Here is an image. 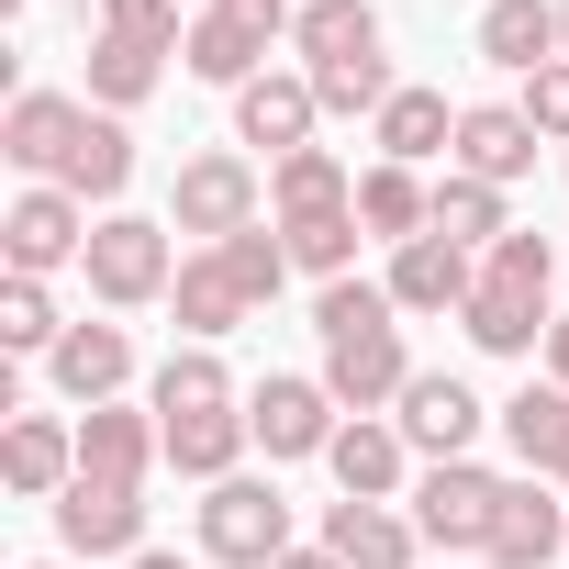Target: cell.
Segmentation results:
<instances>
[{
	"label": "cell",
	"instance_id": "cell-1",
	"mask_svg": "<svg viewBox=\"0 0 569 569\" xmlns=\"http://www.w3.org/2000/svg\"><path fill=\"white\" fill-rule=\"evenodd\" d=\"M547 279H558V246L525 234V223L480 257V291H469V313H458L480 358H536V347H547V325H558V313H547Z\"/></svg>",
	"mask_w": 569,
	"mask_h": 569
},
{
	"label": "cell",
	"instance_id": "cell-2",
	"mask_svg": "<svg viewBox=\"0 0 569 569\" xmlns=\"http://www.w3.org/2000/svg\"><path fill=\"white\" fill-rule=\"evenodd\" d=\"M79 268H90V302H101V313H146V302H168V279H179L168 223H146V212H101Z\"/></svg>",
	"mask_w": 569,
	"mask_h": 569
},
{
	"label": "cell",
	"instance_id": "cell-3",
	"mask_svg": "<svg viewBox=\"0 0 569 569\" xmlns=\"http://www.w3.org/2000/svg\"><path fill=\"white\" fill-rule=\"evenodd\" d=\"M201 558H223V569H279L291 558V502H279V480H212L201 491Z\"/></svg>",
	"mask_w": 569,
	"mask_h": 569
},
{
	"label": "cell",
	"instance_id": "cell-4",
	"mask_svg": "<svg viewBox=\"0 0 569 569\" xmlns=\"http://www.w3.org/2000/svg\"><path fill=\"white\" fill-rule=\"evenodd\" d=\"M246 223H257V168H246V157H223V146H212V157H190V168L168 179V234L234 246Z\"/></svg>",
	"mask_w": 569,
	"mask_h": 569
},
{
	"label": "cell",
	"instance_id": "cell-5",
	"mask_svg": "<svg viewBox=\"0 0 569 569\" xmlns=\"http://www.w3.org/2000/svg\"><path fill=\"white\" fill-rule=\"evenodd\" d=\"M502 491H513V480H491L480 458H436V469L413 480V525H425V547H491Z\"/></svg>",
	"mask_w": 569,
	"mask_h": 569
},
{
	"label": "cell",
	"instance_id": "cell-6",
	"mask_svg": "<svg viewBox=\"0 0 569 569\" xmlns=\"http://www.w3.org/2000/svg\"><path fill=\"white\" fill-rule=\"evenodd\" d=\"M0 246H12V279H57L68 257H90V201L57 190V179H34L12 212H0Z\"/></svg>",
	"mask_w": 569,
	"mask_h": 569
},
{
	"label": "cell",
	"instance_id": "cell-7",
	"mask_svg": "<svg viewBox=\"0 0 569 569\" xmlns=\"http://www.w3.org/2000/svg\"><path fill=\"white\" fill-rule=\"evenodd\" d=\"M246 425H257V447H268V458H325L347 413H336V391H325V380H302V369H268V380L246 391Z\"/></svg>",
	"mask_w": 569,
	"mask_h": 569
},
{
	"label": "cell",
	"instance_id": "cell-8",
	"mask_svg": "<svg viewBox=\"0 0 569 569\" xmlns=\"http://www.w3.org/2000/svg\"><path fill=\"white\" fill-rule=\"evenodd\" d=\"M57 547H68V558H134V547H146V491L79 469V480L57 491Z\"/></svg>",
	"mask_w": 569,
	"mask_h": 569
},
{
	"label": "cell",
	"instance_id": "cell-9",
	"mask_svg": "<svg viewBox=\"0 0 569 569\" xmlns=\"http://www.w3.org/2000/svg\"><path fill=\"white\" fill-rule=\"evenodd\" d=\"M79 134H90V101L79 90H12V112H0V157L34 168V179H68Z\"/></svg>",
	"mask_w": 569,
	"mask_h": 569
},
{
	"label": "cell",
	"instance_id": "cell-10",
	"mask_svg": "<svg viewBox=\"0 0 569 569\" xmlns=\"http://www.w3.org/2000/svg\"><path fill=\"white\" fill-rule=\"evenodd\" d=\"M313 123H325V101H313L302 68H268V79L234 90V146H268V168H279V157H302Z\"/></svg>",
	"mask_w": 569,
	"mask_h": 569
},
{
	"label": "cell",
	"instance_id": "cell-11",
	"mask_svg": "<svg viewBox=\"0 0 569 569\" xmlns=\"http://www.w3.org/2000/svg\"><path fill=\"white\" fill-rule=\"evenodd\" d=\"M325 391H336V413H391V402L413 391L402 325H380V336H336V347H325Z\"/></svg>",
	"mask_w": 569,
	"mask_h": 569
},
{
	"label": "cell",
	"instance_id": "cell-12",
	"mask_svg": "<svg viewBox=\"0 0 569 569\" xmlns=\"http://www.w3.org/2000/svg\"><path fill=\"white\" fill-rule=\"evenodd\" d=\"M391 313H469V291H480V257L469 246H447V234H413V246H391Z\"/></svg>",
	"mask_w": 569,
	"mask_h": 569
},
{
	"label": "cell",
	"instance_id": "cell-13",
	"mask_svg": "<svg viewBox=\"0 0 569 569\" xmlns=\"http://www.w3.org/2000/svg\"><path fill=\"white\" fill-rule=\"evenodd\" d=\"M325 469H336V491H347V502H391V491H402V469H413V436H402L391 413H347V425H336V447H325Z\"/></svg>",
	"mask_w": 569,
	"mask_h": 569
},
{
	"label": "cell",
	"instance_id": "cell-14",
	"mask_svg": "<svg viewBox=\"0 0 569 569\" xmlns=\"http://www.w3.org/2000/svg\"><path fill=\"white\" fill-rule=\"evenodd\" d=\"M491 569H547V558H569V502H558V480H513L502 491V525H491V547H480Z\"/></svg>",
	"mask_w": 569,
	"mask_h": 569
},
{
	"label": "cell",
	"instance_id": "cell-15",
	"mask_svg": "<svg viewBox=\"0 0 569 569\" xmlns=\"http://www.w3.org/2000/svg\"><path fill=\"white\" fill-rule=\"evenodd\" d=\"M291 57H302V79L380 68V12H369V0H302V23H291Z\"/></svg>",
	"mask_w": 569,
	"mask_h": 569
},
{
	"label": "cell",
	"instance_id": "cell-16",
	"mask_svg": "<svg viewBox=\"0 0 569 569\" xmlns=\"http://www.w3.org/2000/svg\"><path fill=\"white\" fill-rule=\"evenodd\" d=\"M536 146H547V134H536L513 101H469V112H458V157H447V168H458V179H491V190H513V179L536 168Z\"/></svg>",
	"mask_w": 569,
	"mask_h": 569
},
{
	"label": "cell",
	"instance_id": "cell-17",
	"mask_svg": "<svg viewBox=\"0 0 569 569\" xmlns=\"http://www.w3.org/2000/svg\"><path fill=\"white\" fill-rule=\"evenodd\" d=\"M391 425H402L425 458H469V436H480L491 413H480V391H469V380H447V369H413V391L391 402Z\"/></svg>",
	"mask_w": 569,
	"mask_h": 569
},
{
	"label": "cell",
	"instance_id": "cell-18",
	"mask_svg": "<svg viewBox=\"0 0 569 569\" xmlns=\"http://www.w3.org/2000/svg\"><path fill=\"white\" fill-rule=\"evenodd\" d=\"M168 313H179V336H190V347H212V336H234L257 302H246V279L223 268V246H190V257H179V279H168Z\"/></svg>",
	"mask_w": 569,
	"mask_h": 569
},
{
	"label": "cell",
	"instance_id": "cell-19",
	"mask_svg": "<svg viewBox=\"0 0 569 569\" xmlns=\"http://www.w3.org/2000/svg\"><path fill=\"white\" fill-rule=\"evenodd\" d=\"M179 68H190V79H212V90H246V79H268V34H257L246 12H223V0H201Z\"/></svg>",
	"mask_w": 569,
	"mask_h": 569
},
{
	"label": "cell",
	"instance_id": "cell-20",
	"mask_svg": "<svg viewBox=\"0 0 569 569\" xmlns=\"http://www.w3.org/2000/svg\"><path fill=\"white\" fill-rule=\"evenodd\" d=\"M46 380H57L68 402H90V413H101V402L134 380V336H123V325H68V336H57V358H46Z\"/></svg>",
	"mask_w": 569,
	"mask_h": 569
},
{
	"label": "cell",
	"instance_id": "cell-21",
	"mask_svg": "<svg viewBox=\"0 0 569 569\" xmlns=\"http://www.w3.org/2000/svg\"><path fill=\"white\" fill-rule=\"evenodd\" d=\"M0 480H12L23 502H57V491L79 480V425H57V413H23L12 436H0Z\"/></svg>",
	"mask_w": 569,
	"mask_h": 569
},
{
	"label": "cell",
	"instance_id": "cell-22",
	"mask_svg": "<svg viewBox=\"0 0 569 569\" xmlns=\"http://www.w3.org/2000/svg\"><path fill=\"white\" fill-rule=\"evenodd\" d=\"M157 436H168V469H179V480H201V491H212V480H234V458L257 447L246 402H223V413H168Z\"/></svg>",
	"mask_w": 569,
	"mask_h": 569
},
{
	"label": "cell",
	"instance_id": "cell-23",
	"mask_svg": "<svg viewBox=\"0 0 569 569\" xmlns=\"http://www.w3.org/2000/svg\"><path fill=\"white\" fill-rule=\"evenodd\" d=\"M157 458H168L157 413H123V402L79 413V469H90V480H134V491H146V469H157Z\"/></svg>",
	"mask_w": 569,
	"mask_h": 569
},
{
	"label": "cell",
	"instance_id": "cell-24",
	"mask_svg": "<svg viewBox=\"0 0 569 569\" xmlns=\"http://www.w3.org/2000/svg\"><path fill=\"white\" fill-rule=\"evenodd\" d=\"M325 547H336L347 569H413L425 525H413V513H391V502H325Z\"/></svg>",
	"mask_w": 569,
	"mask_h": 569
},
{
	"label": "cell",
	"instance_id": "cell-25",
	"mask_svg": "<svg viewBox=\"0 0 569 569\" xmlns=\"http://www.w3.org/2000/svg\"><path fill=\"white\" fill-rule=\"evenodd\" d=\"M268 212L279 223H325V212H358V179L336 146H302V157H279L268 168Z\"/></svg>",
	"mask_w": 569,
	"mask_h": 569
},
{
	"label": "cell",
	"instance_id": "cell-26",
	"mask_svg": "<svg viewBox=\"0 0 569 569\" xmlns=\"http://www.w3.org/2000/svg\"><path fill=\"white\" fill-rule=\"evenodd\" d=\"M358 234H380V246H413V234H436V179H413V168H358Z\"/></svg>",
	"mask_w": 569,
	"mask_h": 569
},
{
	"label": "cell",
	"instance_id": "cell-27",
	"mask_svg": "<svg viewBox=\"0 0 569 569\" xmlns=\"http://www.w3.org/2000/svg\"><path fill=\"white\" fill-rule=\"evenodd\" d=\"M502 436H513V458H525L536 480L569 491V391H558V380H525V391L502 402Z\"/></svg>",
	"mask_w": 569,
	"mask_h": 569
},
{
	"label": "cell",
	"instance_id": "cell-28",
	"mask_svg": "<svg viewBox=\"0 0 569 569\" xmlns=\"http://www.w3.org/2000/svg\"><path fill=\"white\" fill-rule=\"evenodd\" d=\"M369 134H380V157H391V168H425V157H458V112H447V90H391Z\"/></svg>",
	"mask_w": 569,
	"mask_h": 569
},
{
	"label": "cell",
	"instance_id": "cell-29",
	"mask_svg": "<svg viewBox=\"0 0 569 569\" xmlns=\"http://www.w3.org/2000/svg\"><path fill=\"white\" fill-rule=\"evenodd\" d=\"M480 57L513 68V79L558 68V0H491V12H480Z\"/></svg>",
	"mask_w": 569,
	"mask_h": 569
},
{
	"label": "cell",
	"instance_id": "cell-30",
	"mask_svg": "<svg viewBox=\"0 0 569 569\" xmlns=\"http://www.w3.org/2000/svg\"><path fill=\"white\" fill-rule=\"evenodd\" d=\"M223 402H246L234 391V369L212 358V347H168V369L146 380V413L168 425V413H223Z\"/></svg>",
	"mask_w": 569,
	"mask_h": 569
},
{
	"label": "cell",
	"instance_id": "cell-31",
	"mask_svg": "<svg viewBox=\"0 0 569 569\" xmlns=\"http://www.w3.org/2000/svg\"><path fill=\"white\" fill-rule=\"evenodd\" d=\"M436 234H447V246H469V257H491V246L513 234V212H502V190H491V179H458V168H447V179H436Z\"/></svg>",
	"mask_w": 569,
	"mask_h": 569
},
{
	"label": "cell",
	"instance_id": "cell-32",
	"mask_svg": "<svg viewBox=\"0 0 569 569\" xmlns=\"http://www.w3.org/2000/svg\"><path fill=\"white\" fill-rule=\"evenodd\" d=\"M123 179H134V134H123V112H90V134H79V157H68L57 190H79V201H123Z\"/></svg>",
	"mask_w": 569,
	"mask_h": 569
},
{
	"label": "cell",
	"instance_id": "cell-33",
	"mask_svg": "<svg viewBox=\"0 0 569 569\" xmlns=\"http://www.w3.org/2000/svg\"><path fill=\"white\" fill-rule=\"evenodd\" d=\"M57 336H68V313H57L46 279H0V347L12 358H57Z\"/></svg>",
	"mask_w": 569,
	"mask_h": 569
},
{
	"label": "cell",
	"instance_id": "cell-34",
	"mask_svg": "<svg viewBox=\"0 0 569 569\" xmlns=\"http://www.w3.org/2000/svg\"><path fill=\"white\" fill-rule=\"evenodd\" d=\"M157 68H168V57H146V46H112V34H90V112H134V101L157 90Z\"/></svg>",
	"mask_w": 569,
	"mask_h": 569
},
{
	"label": "cell",
	"instance_id": "cell-35",
	"mask_svg": "<svg viewBox=\"0 0 569 569\" xmlns=\"http://www.w3.org/2000/svg\"><path fill=\"white\" fill-rule=\"evenodd\" d=\"M101 34H112V46H146V57H179V46H190L179 0H101Z\"/></svg>",
	"mask_w": 569,
	"mask_h": 569
},
{
	"label": "cell",
	"instance_id": "cell-36",
	"mask_svg": "<svg viewBox=\"0 0 569 569\" xmlns=\"http://www.w3.org/2000/svg\"><path fill=\"white\" fill-rule=\"evenodd\" d=\"M223 268L246 279V302H279V279H291V234H279V223H246V234L223 246Z\"/></svg>",
	"mask_w": 569,
	"mask_h": 569
},
{
	"label": "cell",
	"instance_id": "cell-37",
	"mask_svg": "<svg viewBox=\"0 0 569 569\" xmlns=\"http://www.w3.org/2000/svg\"><path fill=\"white\" fill-rule=\"evenodd\" d=\"M313 325H325V347H336V336H380V325H391V291H380V279H325Z\"/></svg>",
	"mask_w": 569,
	"mask_h": 569
},
{
	"label": "cell",
	"instance_id": "cell-38",
	"mask_svg": "<svg viewBox=\"0 0 569 569\" xmlns=\"http://www.w3.org/2000/svg\"><path fill=\"white\" fill-rule=\"evenodd\" d=\"M513 112H525V123H536V134H547V146H569V57H558V68H536V79H525V101H513Z\"/></svg>",
	"mask_w": 569,
	"mask_h": 569
},
{
	"label": "cell",
	"instance_id": "cell-39",
	"mask_svg": "<svg viewBox=\"0 0 569 569\" xmlns=\"http://www.w3.org/2000/svg\"><path fill=\"white\" fill-rule=\"evenodd\" d=\"M547 380H558V391H569V313H558V325H547Z\"/></svg>",
	"mask_w": 569,
	"mask_h": 569
},
{
	"label": "cell",
	"instance_id": "cell-40",
	"mask_svg": "<svg viewBox=\"0 0 569 569\" xmlns=\"http://www.w3.org/2000/svg\"><path fill=\"white\" fill-rule=\"evenodd\" d=\"M279 569H347L336 547H291V558H279Z\"/></svg>",
	"mask_w": 569,
	"mask_h": 569
},
{
	"label": "cell",
	"instance_id": "cell-41",
	"mask_svg": "<svg viewBox=\"0 0 569 569\" xmlns=\"http://www.w3.org/2000/svg\"><path fill=\"white\" fill-rule=\"evenodd\" d=\"M123 569H190V558H179V547H134Z\"/></svg>",
	"mask_w": 569,
	"mask_h": 569
},
{
	"label": "cell",
	"instance_id": "cell-42",
	"mask_svg": "<svg viewBox=\"0 0 569 569\" xmlns=\"http://www.w3.org/2000/svg\"><path fill=\"white\" fill-rule=\"evenodd\" d=\"M558 57H569V0H558Z\"/></svg>",
	"mask_w": 569,
	"mask_h": 569
},
{
	"label": "cell",
	"instance_id": "cell-43",
	"mask_svg": "<svg viewBox=\"0 0 569 569\" xmlns=\"http://www.w3.org/2000/svg\"><path fill=\"white\" fill-rule=\"evenodd\" d=\"M79 12H90V23H101V0H79Z\"/></svg>",
	"mask_w": 569,
	"mask_h": 569
},
{
	"label": "cell",
	"instance_id": "cell-44",
	"mask_svg": "<svg viewBox=\"0 0 569 569\" xmlns=\"http://www.w3.org/2000/svg\"><path fill=\"white\" fill-rule=\"evenodd\" d=\"M34 569H68V558H34Z\"/></svg>",
	"mask_w": 569,
	"mask_h": 569
}]
</instances>
